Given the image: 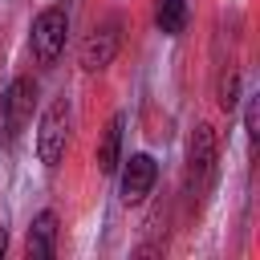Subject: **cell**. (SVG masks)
I'll use <instances>...</instances> for the list:
<instances>
[{
  "label": "cell",
  "mask_w": 260,
  "mask_h": 260,
  "mask_svg": "<svg viewBox=\"0 0 260 260\" xmlns=\"http://www.w3.org/2000/svg\"><path fill=\"white\" fill-rule=\"evenodd\" d=\"M215 130L207 122H199L187 138V167H183V195L191 207H199L207 199V191L215 187Z\"/></svg>",
  "instance_id": "cell-1"
},
{
  "label": "cell",
  "mask_w": 260,
  "mask_h": 260,
  "mask_svg": "<svg viewBox=\"0 0 260 260\" xmlns=\"http://www.w3.org/2000/svg\"><path fill=\"white\" fill-rule=\"evenodd\" d=\"M65 150H69V102L57 98V102H49V110L37 122V158H41V167L57 171Z\"/></svg>",
  "instance_id": "cell-2"
},
{
  "label": "cell",
  "mask_w": 260,
  "mask_h": 260,
  "mask_svg": "<svg viewBox=\"0 0 260 260\" xmlns=\"http://www.w3.org/2000/svg\"><path fill=\"white\" fill-rule=\"evenodd\" d=\"M65 37H69V12L65 8H41L32 16V28H28V49L41 65H53L65 49Z\"/></svg>",
  "instance_id": "cell-3"
},
{
  "label": "cell",
  "mask_w": 260,
  "mask_h": 260,
  "mask_svg": "<svg viewBox=\"0 0 260 260\" xmlns=\"http://www.w3.org/2000/svg\"><path fill=\"white\" fill-rule=\"evenodd\" d=\"M32 106H37V81L32 77H12L4 98H0V118H4V142L12 146L20 138V130L28 126L32 118Z\"/></svg>",
  "instance_id": "cell-4"
},
{
  "label": "cell",
  "mask_w": 260,
  "mask_h": 260,
  "mask_svg": "<svg viewBox=\"0 0 260 260\" xmlns=\"http://www.w3.org/2000/svg\"><path fill=\"white\" fill-rule=\"evenodd\" d=\"M118 49H122V20L110 16V20L93 24V32L81 41V69H85V73L110 69L114 57H118Z\"/></svg>",
  "instance_id": "cell-5"
},
{
  "label": "cell",
  "mask_w": 260,
  "mask_h": 260,
  "mask_svg": "<svg viewBox=\"0 0 260 260\" xmlns=\"http://www.w3.org/2000/svg\"><path fill=\"white\" fill-rule=\"evenodd\" d=\"M158 183V162L150 154H130L122 158V179H118V191H122V203L126 207H138Z\"/></svg>",
  "instance_id": "cell-6"
},
{
  "label": "cell",
  "mask_w": 260,
  "mask_h": 260,
  "mask_svg": "<svg viewBox=\"0 0 260 260\" xmlns=\"http://www.w3.org/2000/svg\"><path fill=\"white\" fill-rule=\"evenodd\" d=\"M24 252L32 260H49L57 252V211H37L32 223H28V236H24Z\"/></svg>",
  "instance_id": "cell-7"
},
{
  "label": "cell",
  "mask_w": 260,
  "mask_h": 260,
  "mask_svg": "<svg viewBox=\"0 0 260 260\" xmlns=\"http://www.w3.org/2000/svg\"><path fill=\"white\" fill-rule=\"evenodd\" d=\"M122 134H126V114L118 110V114L106 122L102 142H98V171H102V175H114V171H118V162H122Z\"/></svg>",
  "instance_id": "cell-8"
},
{
  "label": "cell",
  "mask_w": 260,
  "mask_h": 260,
  "mask_svg": "<svg viewBox=\"0 0 260 260\" xmlns=\"http://www.w3.org/2000/svg\"><path fill=\"white\" fill-rule=\"evenodd\" d=\"M154 28L162 37H179L187 28V0H154Z\"/></svg>",
  "instance_id": "cell-9"
},
{
  "label": "cell",
  "mask_w": 260,
  "mask_h": 260,
  "mask_svg": "<svg viewBox=\"0 0 260 260\" xmlns=\"http://www.w3.org/2000/svg\"><path fill=\"white\" fill-rule=\"evenodd\" d=\"M215 102H219V110H223V114H232V110L240 106V73H236V69H223V73H219Z\"/></svg>",
  "instance_id": "cell-10"
},
{
  "label": "cell",
  "mask_w": 260,
  "mask_h": 260,
  "mask_svg": "<svg viewBox=\"0 0 260 260\" xmlns=\"http://www.w3.org/2000/svg\"><path fill=\"white\" fill-rule=\"evenodd\" d=\"M4 252H8V228L0 223V256H4Z\"/></svg>",
  "instance_id": "cell-11"
}]
</instances>
